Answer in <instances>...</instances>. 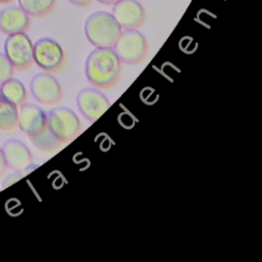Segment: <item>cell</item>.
<instances>
[{"label":"cell","instance_id":"cell-1","mask_svg":"<svg viewBox=\"0 0 262 262\" xmlns=\"http://www.w3.org/2000/svg\"><path fill=\"white\" fill-rule=\"evenodd\" d=\"M122 73L123 62L113 47L94 49L85 61L86 78L98 89L115 87L120 82Z\"/></svg>","mask_w":262,"mask_h":262},{"label":"cell","instance_id":"cell-2","mask_svg":"<svg viewBox=\"0 0 262 262\" xmlns=\"http://www.w3.org/2000/svg\"><path fill=\"white\" fill-rule=\"evenodd\" d=\"M123 29L114 15L106 11H95L84 25L87 40L96 48H111L116 43Z\"/></svg>","mask_w":262,"mask_h":262},{"label":"cell","instance_id":"cell-3","mask_svg":"<svg viewBox=\"0 0 262 262\" xmlns=\"http://www.w3.org/2000/svg\"><path fill=\"white\" fill-rule=\"evenodd\" d=\"M46 116L48 129L62 144L70 143L82 132L79 117L69 107H53L46 113Z\"/></svg>","mask_w":262,"mask_h":262},{"label":"cell","instance_id":"cell-4","mask_svg":"<svg viewBox=\"0 0 262 262\" xmlns=\"http://www.w3.org/2000/svg\"><path fill=\"white\" fill-rule=\"evenodd\" d=\"M113 49L123 63L136 66L146 58L148 44L145 37L136 29L123 30Z\"/></svg>","mask_w":262,"mask_h":262},{"label":"cell","instance_id":"cell-5","mask_svg":"<svg viewBox=\"0 0 262 262\" xmlns=\"http://www.w3.org/2000/svg\"><path fill=\"white\" fill-rule=\"evenodd\" d=\"M34 62L49 74L59 73L66 66V54L60 44L52 38H41L34 44Z\"/></svg>","mask_w":262,"mask_h":262},{"label":"cell","instance_id":"cell-6","mask_svg":"<svg viewBox=\"0 0 262 262\" xmlns=\"http://www.w3.org/2000/svg\"><path fill=\"white\" fill-rule=\"evenodd\" d=\"M34 44L25 33L8 35L4 42V54L16 70H27L34 63Z\"/></svg>","mask_w":262,"mask_h":262},{"label":"cell","instance_id":"cell-7","mask_svg":"<svg viewBox=\"0 0 262 262\" xmlns=\"http://www.w3.org/2000/svg\"><path fill=\"white\" fill-rule=\"evenodd\" d=\"M33 97L42 104L54 105L62 98V89L59 82L49 73L36 74L30 83Z\"/></svg>","mask_w":262,"mask_h":262},{"label":"cell","instance_id":"cell-8","mask_svg":"<svg viewBox=\"0 0 262 262\" xmlns=\"http://www.w3.org/2000/svg\"><path fill=\"white\" fill-rule=\"evenodd\" d=\"M77 106L80 113L90 122L97 121L111 106L107 97L95 88H83L77 94Z\"/></svg>","mask_w":262,"mask_h":262},{"label":"cell","instance_id":"cell-9","mask_svg":"<svg viewBox=\"0 0 262 262\" xmlns=\"http://www.w3.org/2000/svg\"><path fill=\"white\" fill-rule=\"evenodd\" d=\"M112 14L123 30L137 29L145 20V10L137 0H119L113 4Z\"/></svg>","mask_w":262,"mask_h":262},{"label":"cell","instance_id":"cell-10","mask_svg":"<svg viewBox=\"0 0 262 262\" xmlns=\"http://www.w3.org/2000/svg\"><path fill=\"white\" fill-rule=\"evenodd\" d=\"M18 127L29 137L42 132L47 127L46 113L34 103H25L19 106Z\"/></svg>","mask_w":262,"mask_h":262},{"label":"cell","instance_id":"cell-11","mask_svg":"<svg viewBox=\"0 0 262 262\" xmlns=\"http://www.w3.org/2000/svg\"><path fill=\"white\" fill-rule=\"evenodd\" d=\"M1 148L7 168L20 171L34 166L31 150L24 142L17 139H8Z\"/></svg>","mask_w":262,"mask_h":262},{"label":"cell","instance_id":"cell-12","mask_svg":"<svg viewBox=\"0 0 262 262\" xmlns=\"http://www.w3.org/2000/svg\"><path fill=\"white\" fill-rule=\"evenodd\" d=\"M30 23V15L20 6L8 5L0 10V31L4 34L26 32Z\"/></svg>","mask_w":262,"mask_h":262},{"label":"cell","instance_id":"cell-13","mask_svg":"<svg viewBox=\"0 0 262 262\" xmlns=\"http://www.w3.org/2000/svg\"><path fill=\"white\" fill-rule=\"evenodd\" d=\"M0 94L17 107L27 102L28 93L25 85L17 79L9 78L0 84Z\"/></svg>","mask_w":262,"mask_h":262},{"label":"cell","instance_id":"cell-14","mask_svg":"<svg viewBox=\"0 0 262 262\" xmlns=\"http://www.w3.org/2000/svg\"><path fill=\"white\" fill-rule=\"evenodd\" d=\"M18 125L17 106L0 96V130L12 131Z\"/></svg>","mask_w":262,"mask_h":262},{"label":"cell","instance_id":"cell-15","mask_svg":"<svg viewBox=\"0 0 262 262\" xmlns=\"http://www.w3.org/2000/svg\"><path fill=\"white\" fill-rule=\"evenodd\" d=\"M19 6L32 16H44L52 11L56 0H17Z\"/></svg>","mask_w":262,"mask_h":262},{"label":"cell","instance_id":"cell-16","mask_svg":"<svg viewBox=\"0 0 262 262\" xmlns=\"http://www.w3.org/2000/svg\"><path fill=\"white\" fill-rule=\"evenodd\" d=\"M32 143L40 150L51 152L58 149L61 146V142L52 134V132L46 127L42 132L39 134L30 137Z\"/></svg>","mask_w":262,"mask_h":262},{"label":"cell","instance_id":"cell-17","mask_svg":"<svg viewBox=\"0 0 262 262\" xmlns=\"http://www.w3.org/2000/svg\"><path fill=\"white\" fill-rule=\"evenodd\" d=\"M36 166H33V167H30L26 170H13V172L11 173H8V174H4L2 179H1V186L2 188H6L7 186L11 185L12 183L16 182L17 180H19L20 178H23L25 175H27L28 173H30Z\"/></svg>","mask_w":262,"mask_h":262},{"label":"cell","instance_id":"cell-18","mask_svg":"<svg viewBox=\"0 0 262 262\" xmlns=\"http://www.w3.org/2000/svg\"><path fill=\"white\" fill-rule=\"evenodd\" d=\"M13 70L14 68L12 67L6 55L0 52V84L12 77Z\"/></svg>","mask_w":262,"mask_h":262},{"label":"cell","instance_id":"cell-19","mask_svg":"<svg viewBox=\"0 0 262 262\" xmlns=\"http://www.w3.org/2000/svg\"><path fill=\"white\" fill-rule=\"evenodd\" d=\"M6 170H7V165H6V162L4 159L2 148L0 146V177H2L6 173Z\"/></svg>","mask_w":262,"mask_h":262},{"label":"cell","instance_id":"cell-20","mask_svg":"<svg viewBox=\"0 0 262 262\" xmlns=\"http://www.w3.org/2000/svg\"><path fill=\"white\" fill-rule=\"evenodd\" d=\"M72 4L76 6H88L91 3V0H69Z\"/></svg>","mask_w":262,"mask_h":262},{"label":"cell","instance_id":"cell-21","mask_svg":"<svg viewBox=\"0 0 262 262\" xmlns=\"http://www.w3.org/2000/svg\"><path fill=\"white\" fill-rule=\"evenodd\" d=\"M97 1L102 3V4H104V5H113V4H115L119 0H97Z\"/></svg>","mask_w":262,"mask_h":262},{"label":"cell","instance_id":"cell-22","mask_svg":"<svg viewBox=\"0 0 262 262\" xmlns=\"http://www.w3.org/2000/svg\"><path fill=\"white\" fill-rule=\"evenodd\" d=\"M13 0H0V3L1 4H7V3H10V2H12Z\"/></svg>","mask_w":262,"mask_h":262},{"label":"cell","instance_id":"cell-23","mask_svg":"<svg viewBox=\"0 0 262 262\" xmlns=\"http://www.w3.org/2000/svg\"><path fill=\"white\" fill-rule=\"evenodd\" d=\"M0 190H1V188H0Z\"/></svg>","mask_w":262,"mask_h":262},{"label":"cell","instance_id":"cell-24","mask_svg":"<svg viewBox=\"0 0 262 262\" xmlns=\"http://www.w3.org/2000/svg\"><path fill=\"white\" fill-rule=\"evenodd\" d=\"M0 96H1V94H0Z\"/></svg>","mask_w":262,"mask_h":262}]
</instances>
